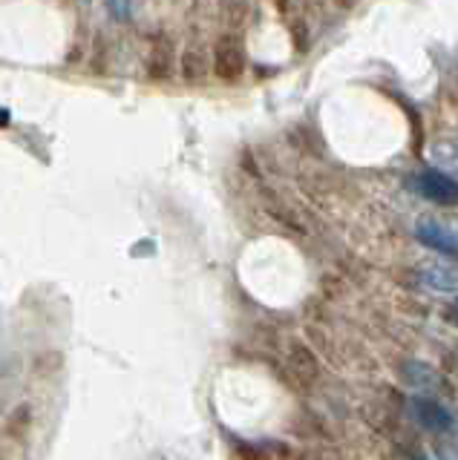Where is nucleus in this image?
Segmentation results:
<instances>
[{
    "label": "nucleus",
    "instance_id": "4468645a",
    "mask_svg": "<svg viewBox=\"0 0 458 460\" xmlns=\"http://www.w3.org/2000/svg\"><path fill=\"white\" fill-rule=\"evenodd\" d=\"M441 460H458V449H441Z\"/></svg>",
    "mask_w": 458,
    "mask_h": 460
},
{
    "label": "nucleus",
    "instance_id": "20e7f679",
    "mask_svg": "<svg viewBox=\"0 0 458 460\" xmlns=\"http://www.w3.org/2000/svg\"><path fill=\"white\" fill-rule=\"evenodd\" d=\"M415 236H418L427 248H433L444 256H458V234L438 219H421L415 225Z\"/></svg>",
    "mask_w": 458,
    "mask_h": 460
},
{
    "label": "nucleus",
    "instance_id": "1a4fd4ad",
    "mask_svg": "<svg viewBox=\"0 0 458 460\" xmlns=\"http://www.w3.org/2000/svg\"><path fill=\"white\" fill-rule=\"evenodd\" d=\"M30 426H32V406L30 402H21V406H15L9 411V417L4 420V435L6 438H23L26 431H30Z\"/></svg>",
    "mask_w": 458,
    "mask_h": 460
},
{
    "label": "nucleus",
    "instance_id": "6e6552de",
    "mask_svg": "<svg viewBox=\"0 0 458 460\" xmlns=\"http://www.w3.org/2000/svg\"><path fill=\"white\" fill-rule=\"evenodd\" d=\"M429 164L458 181V144H453V141L429 144Z\"/></svg>",
    "mask_w": 458,
    "mask_h": 460
},
{
    "label": "nucleus",
    "instance_id": "423d86ee",
    "mask_svg": "<svg viewBox=\"0 0 458 460\" xmlns=\"http://www.w3.org/2000/svg\"><path fill=\"white\" fill-rule=\"evenodd\" d=\"M174 72V43L167 38H153L148 52V75L153 81H167Z\"/></svg>",
    "mask_w": 458,
    "mask_h": 460
},
{
    "label": "nucleus",
    "instance_id": "39448f33",
    "mask_svg": "<svg viewBox=\"0 0 458 460\" xmlns=\"http://www.w3.org/2000/svg\"><path fill=\"white\" fill-rule=\"evenodd\" d=\"M418 279L433 294H458V268L450 262H441V259L424 262L418 268Z\"/></svg>",
    "mask_w": 458,
    "mask_h": 460
},
{
    "label": "nucleus",
    "instance_id": "dca6fc26",
    "mask_svg": "<svg viewBox=\"0 0 458 460\" xmlns=\"http://www.w3.org/2000/svg\"><path fill=\"white\" fill-rule=\"evenodd\" d=\"M455 308H458V299H455Z\"/></svg>",
    "mask_w": 458,
    "mask_h": 460
},
{
    "label": "nucleus",
    "instance_id": "f8f14e48",
    "mask_svg": "<svg viewBox=\"0 0 458 460\" xmlns=\"http://www.w3.org/2000/svg\"><path fill=\"white\" fill-rule=\"evenodd\" d=\"M332 4H335L337 9H355V6H357V0H332Z\"/></svg>",
    "mask_w": 458,
    "mask_h": 460
},
{
    "label": "nucleus",
    "instance_id": "9d476101",
    "mask_svg": "<svg viewBox=\"0 0 458 460\" xmlns=\"http://www.w3.org/2000/svg\"><path fill=\"white\" fill-rule=\"evenodd\" d=\"M182 78L188 81V84H196V81H202L208 75V58L202 49H188V52H182Z\"/></svg>",
    "mask_w": 458,
    "mask_h": 460
},
{
    "label": "nucleus",
    "instance_id": "f257e3e1",
    "mask_svg": "<svg viewBox=\"0 0 458 460\" xmlns=\"http://www.w3.org/2000/svg\"><path fill=\"white\" fill-rule=\"evenodd\" d=\"M213 75L225 84H234L242 78L246 72V52H242V43L231 35H222L213 43Z\"/></svg>",
    "mask_w": 458,
    "mask_h": 460
},
{
    "label": "nucleus",
    "instance_id": "9b49d317",
    "mask_svg": "<svg viewBox=\"0 0 458 460\" xmlns=\"http://www.w3.org/2000/svg\"><path fill=\"white\" fill-rule=\"evenodd\" d=\"M130 4L133 0H107V9L116 21H127L130 18Z\"/></svg>",
    "mask_w": 458,
    "mask_h": 460
},
{
    "label": "nucleus",
    "instance_id": "ddd939ff",
    "mask_svg": "<svg viewBox=\"0 0 458 460\" xmlns=\"http://www.w3.org/2000/svg\"><path fill=\"white\" fill-rule=\"evenodd\" d=\"M274 9L285 14V12H289V9H292V0H274Z\"/></svg>",
    "mask_w": 458,
    "mask_h": 460
},
{
    "label": "nucleus",
    "instance_id": "2eb2a0df",
    "mask_svg": "<svg viewBox=\"0 0 458 460\" xmlns=\"http://www.w3.org/2000/svg\"><path fill=\"white\" fill-rule=\"evenodd\" d=\"M93 4V0H81V6H90Z\"/></svg>",
    "mask_w": 458,
    "mask_h": 460
},
{
    "label": "nucleus",
    "instance_id": "0eeeda50",
    "mask_svg": "<svg viewBox=\"0 0 458 460\" xmlns=\"http://www.w3.org/2000/svg\"><path fill=\"white\" fill-rule=\"evenodd\" d=\"M404 380H407L412 388H418L421 394L436 392V388L444 383V380L438 377V371H436V368H429L427 363H418V359H409V363L404 366Z\"/></svg>",
    "mask_w": 458,
    "mask_h": 460
},
{
    "label": "nucleus",
    "instance_id": "7ed1b4c3",
    "mask_svg": "<svg viewBox=\"0 0 458 460\" xmlns=\"http://www.w3.org/2000/svg\"><path fill=\"white\" fill-rule=\"evenodd\" d=\"M409 411H412V420L427 431H450L455 423L450 409L441 406L438 400H429V397H412Z\"/></svg>",
    "mask_w": 458,
    "mask_h": 460
},
{
    "label": "nucleus",
    "instance_id": "f03ea898",
    "mask_svg": "<svg viewBox=\"0 0 458 460\" xmlns=\"http://www.w3.org/2000/svg\"><path fill=\"white\" fill-rule=\"evenodd\" d=\"M415 184H418V193L433 201V205H441V208L458 205V181L450 179L447 172H441L436 167L421 170L418 179H415Z\"/></svg>",
    "mask_w": 458,
    "mask_h": 460
}]
</instances>
